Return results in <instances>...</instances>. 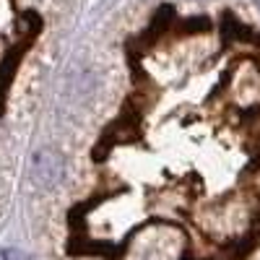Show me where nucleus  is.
<instances>
[{
    "mask_svg": "<svg viewBox=\"0 0 260 260\" xmlns=\"http://www.w3.org/2000/svg\"><path fill=\"white\" fill-rule=\"evenodd\" d=\"M3 255H6V257H8V260H24V257H21V255H18V252H13V250H6V252H3Z\"/></svg>",
    "mask_w": 260,
    "mask_h": 260,
    "instance_id": "f03ea898",
    "label": "nucleus"
},
{
    "mask_svg": "<svg viewBox=\"0 0 260 260\" xmlns=\"http://www.w3.org/2000/svg\"><path fill=\"white\" fill-rule=\"evenodd\" d=\"M62 175V164L55 154L50 151H39L34 156V180L42 185V187H52Z\"/></svg>",
    "mask_w": 260,
    "mask_h": 260,
    "instance_id": "f257e3e1",
    "label": "nucleus"
}]
</instances>
